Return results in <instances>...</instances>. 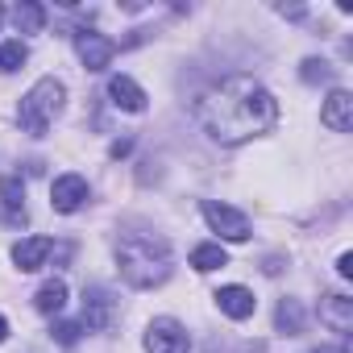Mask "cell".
<instances>
[{"mask_svg":"<svg viewBox=\"0 0 353 353\" xmlns=\"http://www.w3.org/2000/svg\"><path fill=\"white\" fill-rule=\"evenodd\" d=\"M200 129L221 145H241L258 133H270L279 125V100L250 75H229L200 92L196 100Z\"/></svg>","mask_w":353,"mask_h":353,"instance_id":"cell-1","label":"cell"},{"mask_svg":"<svg viewBox=\"0 0 353 353\" xmlns=\"http://www.w3.org/2000/svg\"><path fill=\"white\" fill-rule=\"evenodd\" d=\"M117 266H121V279L129 287H158L166 274H170V250L162 237H150V233H129L117 241Z\"/></svg>","mask_w":353,"mask_h":353,"instance_id":"cell-2","label":"cell"},{"mask_svg":"<svg viewBox=\"0 0 353 353\" xmlns=\"http://www.w3.org/2000/svg\"><path fill=\"white\" fill-rule=\"evenodd\" d=\"M63 100H67V88H63L59 79H38V83L26 92L21 108H17L21 129H26L30 137H42V133L50 129V121L63 112Z\"/></svg>","mask_w":353,"mask_h":353,"instance_id":"cell-3","label":"cell"},{"mask_svg":"<svg viewBox=\"0 0 353 353\" xmlns=\"http://www.w3.org/2000/svg\"><path fill=\"white\" fill-rule=\"evenodd\" d=\"M204 221L212 225V233H221L225 241H250V216L229 208V204H216V200H204Z\"/></svg>","mask_w":353,"mask_h":353,"instance_id":"cell-4","label":"cell"},{"mask_svg":"<svg viewBox=\"0 0 353 353\" xmlns=\"http://www.w3.org/2000/svg\"><path fill=\"white\" fill-rule=\"evenodd\" d=\"M188 328L170 316H158L145 332V353H188Z\"/></svg>","mask_w":353,"mask_h":353,"instance_id":"cell-5","label":"cell"},{"mask_svg":"<svg viewBox=\"0 0 353 353\" xmlns=\"http://www.w3.org/2000/svg\"><path fill=\"white\" fill-rule=\"evenodd\" d=\"M83 200H88L83 174H59L54 188H50V208H54V212H79Z\"/></svg>","mask_w":353,"mask_h":353,"instance_id":"cell-6","label":"cell"},{"mask_svg":"<svg viewBox=\"0 0 353 353\" xmlns=\"http://www.w3.org/2000/svg\"><path fill=\"white\" fill-rule=\"evenodd\" d=\"M112 316H117L112 295H108L104 287H88V291H83V328L104 332V328L112 324Z\"/></svg>","mask_w":353,"mask_h":353,"instance_id":"cell-7","label":"cell"},{"mask_svg":"<svg viewBox=\"0 0 353 353\" xmlns=\"http://www.w3.org/2000/svg\"><path fill=\"white\" fill-rule=\"evenodd\" d=\"M75 50H79L88 71H104L112 63V54H117V42H108L104 34H88L83 30V34H75Z\"/></svg>","mask_w":353,"mask_h":353,"instance_id":"cell-8","label":"cell"},{"mask_svg":"<svg viewBox=\"0 0 353 353\" xmlns=\"http://www.w3.org/2000/svg\"><path fill=\"white\" fill-rule=\"evenodd\" d=\"M320 121L332 129V133H349L353 129V96L349 92H332L320 108Z\"/></svg>","mask_w":353,"mask_h":353,"instance_id":"cell-9","label":"cell"},{"mask_svg":"<svg viewBox=\"0 0 353 353\" xmlns=\"http://www.w3.org/2000/svg\"><path fill=\"white\" fill-rule=\"evenodd\" d=\"M320 320L332 328V332H349L353 328V299L349 295H324L320 299Z\"/></svg>","mask_w":353,"mask_h":353,"instance_id":"cell-10","label":"cell"},{"mask_svg":"<svg viewBox=\"0 0 353 353\" xmlns=\"http://www.w3.org/2000/svg\"><path fill=\"white\" fill-rule=\"evenodd\" d=\"M108 100L125 112H145V92L129 79V75H112L108 79Z\"/></svg>","mask_w":353,"mask_h":353,"instance_id":"cell-11","label":"cell"},{"mask_svg":"<svg viewBox=\"0 0 353 353\" xmlns=\"http://www.w3.org/2000/svg\"><path fill=\"white\" fill-rule=\"evenodd\" d=\"M54 250V241L50 237H26V241H17L13 245V262H17V270H38L42 262H46V254Z\"/></svg>","mask_w":353,"mask_h":353,"instance_id":"cell-12","label":"cell"},{"mask_svg":"<svg viewBox=\"0 0 353 353\" xmlns=\"http://www.w3.org/2000/svg\"><path fill=\"white\" fill-rule=\"evenodd\" d=\"M216 303H221V312L233 316V320H245V316H254V307H258L254 291H245V287H221V291H216Z\"/></svg>","mask_w":353,"mask_h":353,"instance_id":"cell-13","label":"cell"},{"mask_svg":"<svg viewBox=\"0 0 353 353\" xmlns=\"http://www.w3.org/2000/svg\"><path fill=\"white\" fill-rule=\"evenodd\" d=\"M26 188H21V179L17 174H9V179H0V204H5V216H9V225H26Z\"/></svg>","mask_w":353,"mask_h":353,"instance_id":"cell-14","label":"cell"},{"mask_svg":"<svg viewBox=\"0 0 353 353\" xmlns=\"http://www.w3.org/2000/svg\"><path fill=\"white\" fill-rule=\"evenodd\" d=\"M34 307H38L42 316H59V312L67 307V283H63V279L42 283V287H38V295H34Z\"/></svg>","mask_w":353,"mask_h":353,"instance_id":"cell-15","label":"cell"},{"mask_svg":"<svg viewBox=\"0 0 353 353\" xmlns=\"http://www.w3.org/2000/svg\"><path fill=\"white\" fill-rule=\"evenodd\" d=\"M13 21H17L21 34H42V26H46V9L34 5V0H21V5L13 9Z\"/></svg>","mask_w":353,"mask_h":353,"instance_id":"cell-16","label":"cell"},{"mask_svg":"<svg viewBox=\"0 0 353 353\" xmlns=\"http://www.w3.org/2000/svg\"><path fill=\"white\" fill-rule=\"evenodd\" d=\"M192 266H196L200 274H208V270H216V266H229V254H225L216 241H204V245L192 250Z\"/></svg>","mask_w":353,"mask_h":353,"instance_id":"cell-17","label":"cell"},{"mask_svg":"<svg viewBox=\"0 0 353 353\" xmlns=\"http://www.w3.org/2000/svg\"><path fill=\"white\" fill-rule=\"evenodd\" d=\"M274 324H279V332L299 336L303 332V307H299V299H283L279 312H274Z\"/></svg>","mask_w":353,"mask_h":353,"instance_id":"cell-18","label":"cell"},{"mask_svg":"<svg viewBox=\"0 0 353 353\" xmlns=\"http://www.w3.org/2000/svg\"><path fill=\"white\" fill-rule=\"evenodd\" d=\"M26 59H30L26 42H0V71H17Z\"/></svg>","mask_w":353,"mask_h":353,"instance_id":"cell-19","label":"cell"},{"mask_svg":"<svg viewBox=\"0 0 353 353\" xmlns=\"http://www.w3.org/2000/svg\"><path fill=\"white\" fill-rule=\"evenodd\" d=\"M299 75H303L307 83H328V79H332V67H328V63H320V59H307Z\"/></svg>","mask_w":353,"mask_h":353,"instance_id":"cell-20","label":"cell"},{"mask_svg":"<svg viewBox=\"0 0 353 353\" xmlns=\"http://www.w3.org/2000/svg\"><path fill=\"white\" fill-rule=\"evenodd\" d=\"M79 332H83V324H75V320H59V324L50 328V336H54L59 345H75V341H79Z\"/></svg>","mask_w":353,"mask_h":353,"instance_id":"cell-21","label":"cell"},{"mask_svg":"<svg viewBox=\"0 0 353 353\" xmlns=\"http://www.w3.org/2000/svg\"><path fill=\"white\" fill-rule=\"evenodd\" d=\"M336 270H341V274L349 279V274H353V254H341V262H336Z\"/></svg>","mask_w":353,"mask_h":353,"instance_id":"cell-22","label":"cell"},{"mask_svg":"<svg viewBox=\"0 0 353 353\" xmlns=\"http://www.w3.org/2000/svg\"><path fill=\"white\" fill-rule=\"evenodd\" d=\"M5 336H9V320H5V316H0V341H5Z\"/></svg>","mask_w":353,"mask_h":353,"instance_id":"cell-23","label":"cell"},{"mask_svg":"<svg viewBox=\"0 0 353 353\" xmlns=\"http://www.w3.org/2000/svg\"><path fill=\"white\" fill-rule=\"evenodd\" d=\"M0 21H5V9H0Z\"/></svg>","mask_w":353,"mask_h":353,"instance_id":"cell-24","label":"cell"}]
</instances>
